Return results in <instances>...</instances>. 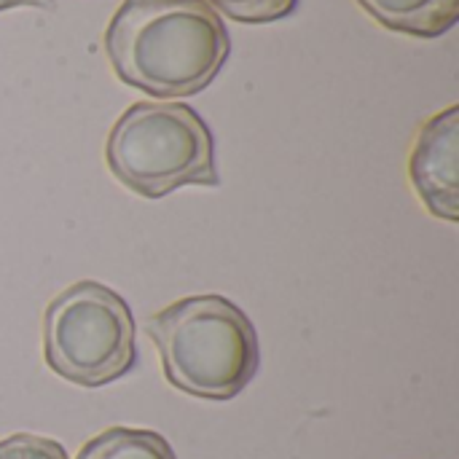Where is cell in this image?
<instances>
[{
	"label": "cell",
	"instance_id": "obj_1",
	"mask_svg": "<svg viewBox=\"0 0 459 459\" xmlns=\"http://www.w3.org/2000/svg\"><path fill=\"white\" fill-rule=\"evenodd\" d=\"M105 51L126 86L175 100L215 81L231 38L207 0H124L105 30Z\"/></svg>",
	"mask_w": 459,
	"mask_h": 459
},
{
	"label": "cell",
	"instance_id": "obj_2",
	"mask_svg": "<svg viewBox=\"0 0 459 459\" xmlns=\"http://www.w3.org/2000/svg\"><path fill=\"white\" fill-rule=\"evenodd\" d=\"M167 382L204 401L237 398L258 374L261 347L253 320L226 296H188L148 317Z\"/></svg>",
	"mask_w": 459,
	"mask_h": 459
},
{
	"label": "cell",
	"instance_id": "obj_3",
	"mask_svg": "<svg viewBox=\"0 0 459 459\" xmlns=\"http://www.w3.org/2000/svg\"><path fill=\"white\" fill-rule=\"evenodd\" d=\"M113 178L137 196L161 199L183 186H221L207 121L183 102H134L105 145Z\"/></svg>",
	"mask_w": 459,
	"mask_h": 459
},
{
	"label": "cell",
	"instance_id": "obj_4",
	"mask_svg": "<svg viewBox=\"0 0 459 459\" xmlns=\"http://www.w3.org/2000/svg\"><path fill=\"white\" fill-rule=\"evenodd\" d=\"M48 368L78 387H105L137 366L134 317L113 288L81 280L65 288L43 315Z\"/></svg>",
	"mask_w": 459,
	"mask_h": 459
},
{
	"label": "cell",
	"instance_id": "obj_5",
	"mask_svg": "<svg viewBox=\"0 0 459 459\" xmlns=\"http://www.w3.org/2000/svg\"><path fill=\"white\" fill-rule=\"evenodd\" d=\"M457 153L459 108L449 105L422 126L409 159V178L422 204L452 223L459 221Z\"/></svg>",
	"mask_w": 459,
	"mask_h": 459
},
{
	"label": "cell",
	"instance_id": "obj_6",
	"mask_svg": "<svg viewBox=\"0 0 459 459\" xmlns=\"http://www.w3.org/2000/svg\"><path fill=\"white\" fill-rule=\"evenodd\" d=\"M358 5L382 27L414 38H438L459 19V0H358Z\"/></svg>",
	"mask_w": 459,
	"mask_h": 459
},
{
	"label": "cell",
	"instance_id": "obj_7",
	"mask_svg": "<svg viewBox=\"0 0 459 459\" xmlns=\"http://www.w3.org/2000/svg\"><path fill=\"white\" fill-rule=\"evenodd\" d=\"M75 459H178L169 441L156 430L108 428L83 444Z\"/></svg>",
	"mask_w": 459,
	"mask_h": 459
},
{
	"label": "cell",
	"instance_id": "obj_8",
	"mask_svg": "<svg viewBox=\"0 0 459 459\" xmlns=\"http://www.w3.org/2000/svg\"><path fill=\"white\" fill-rule=\"evenodd\" d=\"M218 13L242 24H269L290 16L299 0H207Z\"/></svg>",
	"mask_w": 459,
	"mask_h": 459
},
{
	"label": "cell",
	"instance_id": "obj_9",
	"mask_svg": "<svg viewBox=\"0 0 459 459\" xmlns=\"http://www.w3.org/2000/svg\"><path fill=\"white\" fill-rule=\"evenodd\" d=\"M0 459H70L65 446L54 438L16 433L0 441Z\"/></svg>",
	"mask_w": 459,
	"mask_h": 459
},
{
	"label": "cell",
	"instance_id": "obj_10",
	"mask_svg": "<svg viewBox=\"0 0 459 459\" xmlns=\"http://www.w3.org/2000/svg\"><path fill=\"white\" fill-rule=\"evenodd\" d=\"M8 8H54V0H0V11Z\"/></svg>",
	"mask_w": 459,
	"mask_h": 459
}]
</instances>
